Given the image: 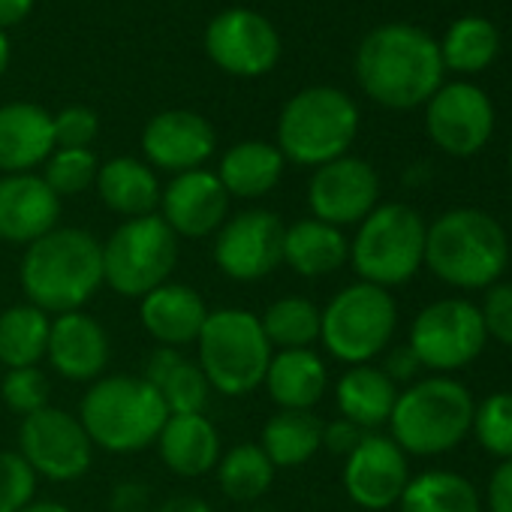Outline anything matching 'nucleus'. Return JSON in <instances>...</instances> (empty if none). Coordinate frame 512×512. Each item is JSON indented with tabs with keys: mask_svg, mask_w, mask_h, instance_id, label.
Segmentation results:
<instances>
[{
	"mask_svg": "<svg viewBox=\"0 0 512 512\" xmlns=\"http://www.w3.org/2000/svg\"><path fill=\"white\" fill-rule=\"evenodd\" d=\"M437 46L443 67L455 73H482L500 52V31L485 16H464L449 25Z\"/></svg>",
	"mask_w": 512,
	"mask_h": 512,
	"instance_id": "f704fd0d",
	"label": "nucleus"
},
{
	"mask_svg": "<svg viewBox=\"0 0 512 512\" xmlns=\"http://www.w3.org/2000/svg\"><path fill=\"white\" fill-rule=\"evenodd\" d=\"M46 359L70 383H94L106 377L109 359H112V341L109 332L85 311H70L61 317H52L49 347Z\"/></svg>",
	"mask_w": 512,
	"mask_h": 512,
	"instance_id": "aec40b11",
	"label": "nucleus"
},
{
	"mask_svg": "<svg viewBox=\"0 0 512 512\" xmlns=\"http://www.w3.org/2000/svg\"><path fill=\"white\" fill-rule=\"evenodd\" d=\"M278 410H314L329 389V368L311 350H278L263 380Z\"/></svg>",
	"mask_w": 512,
	"mask_h": 512,
	"instance_id": "393cba45",
	"label": "nucleus"
},
{
	"mask_svg": "<svg viewBox=\"0 0 512 512\" xmlns=\"http://www.w3.org/2000/svg\"><path fill=\"white\" fill-rule=\"evenodd\" d=\"M154 446H157L166 470H172L175 476H184V479H196V476L211 473L223 455L220 452V434L205 413L169 416Z\"/></svg>",
	"mask_w": 512,
	"mask_h": 512,
	"instance_id": "b1692460",
	"label": "nucleus"
},
{
	"mask_svg": "<svg viewBox=\"0 0 512 512\" xmlns=\"http://www.w3.org/2000/svg\"><path fill=\"white\" fill-rule=\"evenodd\" d=\"M52 317L28 302L0 311V365L34 368L46 359Z\"/></svg>",
	"mask_w": 512,
	"mask_h": 512,
	"instance_id": "2f4dec72",
	"label": "nucleus"
},
{
	"mask_svg": "<svg viewBox=\"0 0 512 512\" xmlns=\"http://www.w3.org/2000/svg\"><path fill=\"white\" fill-rule=\"evenodd\" d=\"M76 416L94 449L100 446L115 455H130L157 443L169 410L160 392L142 377L112 374L85 389Z\"/></svg>",
	"mask_w": 512,
	"mask_h": 512,
	"instance_id": "20e7f679",
	"label": "nucleus"
},
{
	"mask_svg": "<svg viewBox=\"0 0 512 512\" xmlns=\"http://www.w3.org/2000/svg\"><path fill=\"white\" fill-rule=\"evenodd\" d=\"M410 482L407 455L401 446L377 431H368L362 443L344 458V491L362 509H389L401 500Z\"/></svg>",
	"mask_w": 512,
	"mask_h": 512,
	"instance_id": "f3484780",
	"label": "nucleus"
},
{
	"mask_svg": "<svg viewBox=\"0 0 512 512\" xmlns=\"http://www.w3.org/2000/svg\"><path fill=\"white\" fill-rule=\"evenodd\" d=\"M94 187H97L103 205L124 220L157 214L160 193H163L157 172L145 160H136V157L106 160L97 172Z\"/></svg>",
	"mask_w": 512,
	"mask_h": 512,
	"instance_id": "cd10ccee",
	"label": "nucleus"
},
{
	"mask_svg": "<svg viewBox=\"0 0 512 512\" xmlns=\"http://www.w3.org/2000/svg\"><path fill=\"white\" fill-rule=\"evenodd\" d=\"M260 326L272 350H311L320 341V308L305 296H281L260 314Z\"/></svg>",
	"mask_w": 512,
	"mask_h": 512,
	"instance_id": "c9c22d12",
	"label": "nucleus"
},
{
	"mask_svg": "<svg viewBox=\"0 0 512 512\" xmlns=\"http://www.w3.org/2000/svg\"><path fill=\"white\" fill-rule=\"evenodd\" d=\"M139 377L160 392L169 416H175V413H205V407H208L211 386H208L199 362L187 359L181 350L157 347L145 359Z\"/></svg>",
	"mask_w": 512,
	"mask_h": 512,
	"instance_id": "c85d7f7f",
	"label": "nucleus"
},
{
	"mask_svg": "<svg viewBox=\"0 0 512 512\" xmlns=\"http://www.w3.org/2000/svg\"><path fill=\"white\" fill-rule=\"evenodd\" d=\"M275 350L260 326V317L244 308L208 311V320L196 338V362L211 386L223 398H244L266 380Z\"/></svg>",
	"mask_w": 512,
	"mask_h": 512,
	"instance_id": "39448f33",
	"label": "nucleus"
},
{
	"mask_svg": "<svg viewBox=\"0 0 512 512\" xmlns=\"http://www.w3.org/2000/svg\"><path fill=\"white\" fill-rule=\"evenodd\" d=\"M34 10V0H0V31L22 25Z\"/></svg>",
	"mask_w": 512,
	"mask_h": 512,
	"instance_id": "de8ad7c7",
	"label": "nucleus"
},
{
	"mask_svg": "<svg viewBox=\"0 0 512 512\" xmlns=\"http://www.w3.org/2000/svg\"><path fill=\"white\" fill-rule=\"evenodd\" d=\"M260 446L275 470L302 467L323 449V419L311 410H278L266 419Z\"/></svg>",
	"mask_w": 512,
	"mask_h": 512,
	"instance_id": "7c9ffc66",
	"label": "nucleus"
},
{
	"mask_svg": "<svg viewBox=\"0 0 512 512\" xmlns=\"http://www.w3.org/2000/svg\"><path fill=\"white\" fill-rule=\"evenodd\" d=\"M61 220V199L43 175H0V241L34 244Z\"/></svg>",
	"mask_w": 512,
	"mask_h": 512,
	"instance_id": "412c9836",
	"label": "nucleus"
},
{
	"mask_svg": "<svg viewBox=\"0 0 512 512\" xmlns=\"http://www.w3.org/2000/svg\"><path fill=\"white\" fill-rule=\"evenodd\" d=\"M151 512H214V509H211V503H208V500H202V497L178 494V497L163 500V503H160L157 509H151Z\"/></svg>",
	"mask_w": 512,
	"mask_h": 512,
	"instance_id": "09e8293b",
	"label": "nucleus"
},
{
	"mask_svg": "<svg viewBox=\"0 0 512 512\" xmlns=\"http://www.w3.org/2000/svg\"><path fill=\"white\" fill-rule=\"evenodd\" d=\"M217 151V133L208 118L190 109H169L154 115L142 130V154L151 169L172 175L205 169Z\"/></svg>",
	"mask_w": 512,
	"mask_h": 512,
	"instance_id": "a211bd4d",
	"label": "nucleus"
},
{
	"mask_svg": "<svg viewBox=\"0 0 512 512\" xmlns=\"http://www.w3.org/2000/svg\"><path fill=\"white\" fill-rule=\"evenodd\" d=\"M16 452L31 464L37 479L49 482H76L94 461V443L79 416L52 404L22 419Z\"/></svg>",
	"mask_w": 512,
	"mask_h": 512,
	"instance_id": "ddd939ff",
	"label": "nucleus"
},
{
	"mask_svg": "<svg viewBox=\"0 0 512 512\" xmlns=\"http://www.w3.org/2000/svg\"><path fill=\"white\" fill-rule=\"evenodd\" d=\"M220 491L235 503H256L275 482V464L260 443H238L226 449L214 467Z\"/></svg>",
	"mask_w": 512,
	"mask_h": 512,
	"instance_id": "473e14b6",
	"label": "nucleus"
},
{
	"mask_svg": "<svg viewBox=\"0 0 512 512\" xmlns=\"http://www.w3.org/2000/svg\"><path fill=\"white\" fill-rule=\"evenodd\" d=\"M473 398L452 377H428L404 392L389 416V437L404 455H443L473 428Z\"/></svg>",
	"mask_w": 512,
	"mask_h": 512,
	"instance_id": "0eeeda50",
	"label": "nucleus"
},
{
	"mask_svg": "<svg viewBox=\"0 0 512 512\" xmlns=\"http://www.w3.org/2000/svg\"><path fill=\"white\" fill-rule=\"evenodd\" d=\"M55 148H91L100 133V118L88 106H67L52 118Z\"/></svg>",
	"mask_w": 512,
	"mask_h": 512,
	"instance_id": "a19ab883",
	"label": "nucleus"
},
{
	"mask_svg": "<svg viewBox=\"0 0 512 512\" xmlns=\"http://www.w3.org/2000/svg\"><path fill=\"white\" fill-rule=\"evenodd\" d=\"M287 160L278 145L263 139H244L223 151L217 178L229 199H263L284 178Z\"/></svg>",
	"mask_w": 512,
	"mask_h": 512,
	"instance_id": "a878e982",
	"label": "nucleus"
},
{
	"mask_svg": "<svg viewBox=\"0 0 512 512\" xmlns=\"http://www.w3.org/2000/svg\"><path fill=\"white\" fill-rule=\"evenodd\" d=\"M485 335L500 341L503 347H512V284H494L485 293V302L479 308Z\"/></svg>",
	"mask_w": 512,
	"mask_h": 512,
	"instance_id": "79ce46f5",
	"label": "nucleus"
},
{
	"mask_svg": "<svg viewBox=\"0 0 512 512\" xmlns=\"http://www.w3.org/2000/svg\"><path fill=\"white\" fill-rule=\"evenodd\" d=\"M398 401V386L377 365H353L335 383V404L344 419L362 431H374L389 422Z\"/></svg>",
	"mask_w": 512,
	"mask_h": 512,
	"instance_id": "c756f323",
	"label": "nucleus"
},
{
	"mask_svg": "<svg viewBox=\"0 0 512 512\" xmlns=\"http://www.w3.org/2000/svg\"><path fill=\"white\" fill-rule=\"evenodd\" d=\"M425 220L404 202L377 205L350 241V263L359 281L401 287L425 266Z\"/></svg>",
	"mask_w": 512,
	"mask_h": 512,
	"instance_id": "6e6552de",
	"label": "nucleus"
},
{
	"mask_svg": "<svg viewBox=\"0 0 512 512\" xmlns=\"http://www.w3.org/2000/svg\"><path fill=\"white\" fill-rule=\"evenodd\" d=\"M425 127L440 151L470 157L482 151L494 133V106L482 88L470 82H449L428 100Z\"/></svg>",
	"mask_w": 512,
	"mask_h": 512,
	"instance_id": "2eb2a0df",
	"label": "nucleus"
},
{
	"mask_svg": "<svg viewBox=\"0 0 512 512\" xmlns=\"http://www.w3.org/2000/svg\"><path fill=\"white\" fill-rule=\"evenodd\" d=\"M10 67V40H7V31H0V76L7 73Z\"/></svg>",
	"mask_w": 512,
	"mask_h": 512,
	"instance_id": "3c124183",
	"label": "nucleus"
},
{
	"mask_svg": "<svg viewBox=\"0 0 512 512\" xmlns=\"http://www.w3.org/2000/svg\"><path fill=\"white\" fill-rule=\"evenodd\" d=\"M148 500L151 494L142 482H118L109 497V512H148Z\"/></svg>",
	"mask_w": 512,
	"mask_h": 512,
	"instance_id": "c03bdc74",
	"label": "nucleus"
},
{
	"mask_svg": "<svg viewBox=\"0 0 512 512\" xmlns=\"http://www.w3.org/2000/svg\"><path fill=\"white\" fill-rule=\"evenodd\" d=\"M509 172H512V151H509Z\"/></svg>",
	"mask_w": 512,
	"mask_h": 512,
	"instance_id": "864d4df0",
	"label": "nucleus"
},
{
	"mask_svg": "<svg viewBox=\"0 0 512 512\" xmlns=\"http://www.w3.org/2000/svg\"><path fill=\"white\" fill-rule=\"evenodd\" d=\"M55 151L52 115L37 103L0 106V172L22 175L43 166Z\"/></svg>",
	"mask_w": 512,
	"mask_h": 512,
	"instance_id": "5701e85b",
	"label": "nucleus"
},
{
	"mask_svg": "<svg viewBox=\"0 0 512 512\" xmlns=\"http://www.w3.org/2000/svg\"><path fill=\"white\" fill-rule=\"evenodd\" d=\"M205 320H208V305L187 284L166 281L163 287L139 299V323L157 341V347L184 350L196 344Z\"/></svg>",
	"mask_w": 512,
	"mask_h": 512,
	"instance_id": "4be33fe9",
	"label": "nucleus"
},
{
	"mask_svg": "<svg viewBox=\"0 0 512 512\" xmlns=\"http://www.w3.org/2000/svg\"><path fill=\"white\" fill-rule=\"evenodd\" d=\"M43 166V181L55 190L58 199L85 193L94 187L100 172V160L91 148H55Z\"/></svg>",
	"mask_w": 512,
	"mask_h": 512,
	"instance_id": "e433bc0d",
	"label": "nucleus"
},
{
	"mask_svg": "<svg viewBox=\"0 0 512 512\" xmlns=\"http://www.w3.org/2000/svg\"><path fill=\"white\" fill-rule=\"evenodd\" d=\"M368 431H362L359 425H353L350 419H344V416H338V419H332V422H323V449H329L332 455H350L359 443H362V437H365Z\"/></svg>",
	"mask_w": 512,
	"mask_h": 512,
	"instance_id": "37998d69",
	"label": "nucleus"
},
{
	"mask_svg": "<svg viewBox=\"0 0 512 512\" xmlns=\"http://www.w3.org/2000/svg\"><path fill=\"white\" fill-rule=\"evenodd\" d=\"M479 440V446L500 458L509 461L512 458V392H494L488 395L476 413H473V428H470Z\"/></svg>",
	"mask_w": 512,
	"mask_h": 512,
	"instance_id": "4c0bfd02",
	"label": "nucleus"
},
{
	"mask_svg": "<svg viewBox=\"0 0 512 512\" xmlns=\"http://www.w3.org/2000/svg\"><path fill=\"white\" fill-rule=\"evenodd\" d=\"M485 341L482 314L473 302L440 299L416 314L407 347L428 371H461L482 353Z\"/></svg>",
	"mask_w": 512,
	"mask_h": 512,
	"instance_id": "f8f14e48",
	"label": "nucleus"
},
{
	"mask_svg": "<svg viewBox=\"0 0 512 512\" xmlns=\"http://www.w3.org/2000/svg\"><path fill=\"white\" fill-rule=\"evenodd\" d=\"M359 133V106L332 85H314L287 100L278 118V151L296 166H326L350 151Z\"/></svg>",
	"mask_w": 512,
	"mask_h": 512,
	"instance_id": "423d86ee",
	"label": "nucleus"
},
{
	"mask_svg": "<svg viewBox=\"0 0 512 512\" xmlns=\"http://www.w3.org/2000/svg\"><path fill=\"white\" fill-rule=\"evenodd\" d=\"M398 503L401 512H479L476 488L452 470H425L410 476Z\"/></svg>",
	"mask_w": 512,
	"mask_h": 512,
	"instance_id": "72a5a7b5",
	"label": "nucleus"
},
{
	"mask_svg": "<svg viewBox=\"0 0 512 512\" xmlns=\"http://www.w3.org/2000/svg\"><path fill=\"white\" fill-rule=\"evenodd\" d=\"M178 235L160 214L121 220L103 241V284L124 296L142 299L172 281L178 266Z\"/></svg>",
	"mask_w": 512,
	"mask_h": 512,
	"instance_id": "1a4fd4ad",
	"label": "nucleus"
},
{
	"mask_svg": "<svg viewBox=\"0 0 512 512\" xmlns=\"http://www.w3.org/2000/svg\"><path fill=\"white\" fill-rule=\"evenodd\" d=\"M0 398H4V404L13 413H19L25 419L52 404V386H49V377L40 371V365L10 368L4 383H0Z\"/></svg>",
	"mask_w": 512,
	"mask_h": 512,
	"instance_id": "58836bf2",
	"label": "nucleus"
},
{
	"mask_svg": "<svg viewBox=\"0 0 512 512\" xmlns=\"http://www.w3.org/2000/svg\"><path fill=\"white\" fill-rule=\"evenodd\" d=\"M287 223L269 208H244L214 232L211 260L217 272L235 284L266 281L284 266Z\"/></svg>",
	"mask_w": 512,
	"mask_h": 512,
	"instance_id": "9b49d317",
	"label": "nucleus"
},
{
	"mask_svg": "<svg viewBox=\"0 0 512 512\" xmlns=\"http://www.w3.org/2000/svg\"><path fill=\"white\" fill-rule=\"evenodd\" d=\"M160 217L178 238H208L229 217V193L217 172L193 169L172 175L160 193Z\"/></svg>",
	"mask_w": 512,
	"mask_h": 512,
	"instance_id": "6ab92c4d",
	"label": "nucleus"
},
{
	"mask_svg": "<svg viewBox=\"0 0 512 512\" xmlns=\"http://www.w3.org/2000/svg\"><path fill=\"white\" fill-rule=\"evenodd\" d=\"M419 371H422V365H419L416 353H413L407 344L389 350V356H386V362H383V374H386L395 386H398V383H410Z\"/></svg>",
	"mask_w": 512,
	"mask_h": 512,
	"instance_id": "49530a36",
	"label": "nucleus"
},
{
	"mask_svg": "<svg viewBox=\"0 0 512 512\" xmlns=\"http://www.w3.org/2000/svg\"><path fill=\"white\" fill-rule=\"evenodd\" d=\"M443 58L437 40L416 25H380L356 52V79L362 91L386 109H416L443 85Z\"/></svg>",
	"mask_w": 512,
	"mask_h": 512,
	"instance_id": "f257e3e1",
	"label": "nucleus"
},
{
	"mask_svg": "<svg viewBox=\"0 0 512 512\" xmlns=\"http://www.w3.org/2000/svg\"><path fill=\"white\" fill-rule=\"evenodd\" d=\"M22 512H73V509L67 503H61V500H34Z\"/></svg>",
	"mask_w": 512,
	"mask_h": 512,
	"instance_id": "8fccbe9b",
	"label": "nucleus"
},
{
	"mask_svg": "<svg viewBox=\"0 0 512 512\" xmlns=\"http://www.w3.org/2000/svg\"><path fill=\"white\" fill-rule=\"evenodd\" d=\"M380 199L377 169L362 157H338L326 166H317L308 181V208L314 220L329 226H359Z\"/></svg>",
	"mask_w": 512,
	"mask_h": 512,
	"instance_id": "dca6fc26",
	"label": "nucleus"
},
{
	"mask_svg": "<svg viewBox=\"0 0 512 512\" xmlns=\"http://www.w3.org/2000/svg\"><path fill=\"white\" fill-rule=\"evenodd\" d=\"M350 263V238L344 229L302 217L284 232V266L299 278H326Z\"/></svg>",
	"mask_w": 512,
	"mask_h": 512,
	"instance_id": "bb28decb",
	"label": "nucleus"
},
{
	"mask_svg": "<svg viewBox=\"0 0 512 512\" xmlns=\"http://www.w3.org/2000/svg\"><path fill=\"white\" fill-rule=\"evenodd\" d=\"M19 284L28 305L49 317L85 311L103 287V241L79 226H55L25 247Z\"/></svg>",
	"mask_w": 512,
	"mask_h": 512,
	"instance_id": "f03ea898",
	"label": "nucleus"
},
{
	"mask_svg": "<svg viewBox=\"0 0 512 512\" xmlns=\"http://www.w3.org/2000/svg\"><path fill=\"white\" fill-rule=\"evenodd\" d=\"M488 509L491 512H512V458L500 461L488 479Z\"/></svg>",
	"mask_w": 512,
	"mask_h": 512,
	"instance_id": "a18cd8bd",
	"label": "nucleus"
},
{
	"mask_svg": "<svg viewBox=\"0 0 512 512\" xmlns=\"http://www.w3.org/2000/svg\"><path fill=\"white\" fill-rule=\"evenodd\" d=\"M37 494V473L31 464L16 452H0V512H22L34 503Z\"/></svg>",
	"mask_w": 512,
	"mask_h": 512,
	"instance_id": "ea45409f",
	"label": "nucleus"
},
{
	"mask_svg": "<svg viewBox=\"0 0 512 512\" xmlns=\"http://www.w3.org/2000/svg\"><path fill=\"white\" fill-rule=\"evenodd\" d=\"M398 329V305L389 290L374 284H350L320 308V341L332 359L344 365H368L377 359Z\"/></svg>",
	"mask_w": 512,
	"mask_h": 512,
	"instance_id": "9d476101",
	"label": "nucleus"
},
{
	"mask_svg": "<svg viewBox=\"0 0 512 512\" xmlns=\"http://www.w3.org/2000/svg\"><path fill=\"white\" fill-rule=\"evenodd\" d=\"M244 512H272V509H244Z\"/></svg>",
	"mask_w": 512,
	"mask_h": 512,
	"instance_id": "603ef678",
	"label": "nucleus"
},
{
	"mask_svg": "<svg viewBox=\"0 0 512 512\" xmlns=\"http://www.w3.org/2000/svg\"><path fill=\"white\" fill-rule=\"evenodd\" d=\"M509 263L503 226L479 208H452L425 229V266L458 290H488Z\"/></svg>",
	"mask_w": 512,
	"mask_h": 512,
	"instance_id": "7ed1b4c3",
	"label": "nucleus"
},
{
	"mask_svg": "<svg viewBox=\"0 0 512 512\" xmlns=\"http://www.w3.org/2000/svg\"><path fill=\"white\" fill-rule=\"evenodd\" d=\"M205 52L217 70L238 79H256L275 70L281 58V37L266 16L232 7L208 22Z\"/></svg>",
	"mask_w": 512,
	"mask_h": 512,
	"instance_id": "4468645a",
	"label": "nucleus"
}]
</instances>
